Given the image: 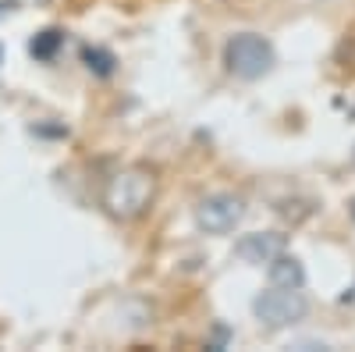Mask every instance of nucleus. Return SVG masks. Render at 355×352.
Here are the masks:
<instances>
[{"label": "nucleus", "mask_w": 355, "mask_h": 352, "mask_svg": "<svg viewBox=\"0 0 355 352\" xmlns=\"http://www.w3.org/2000/svg\"><path fill=\"white\" fill-rule=\"evenodd\" d=\"M224 342H227V328H224V324H217V331H214V342H210V349H224Z\"/></svg>", "instance_id": "nucleus-9"}, {"label": "nucleus", "mask_w": 355, "mask_h": 352, "mask_svg": "<svg viewBox=\"0 0 355 352\" xmlns=\"http://www.w3.org/2000/svg\"><path fill=\"white\" fill-rule=\"evenodd\" d=\"M345 303H355V288H352V292H345Z\"/></svg>", "instance_id": "nucleus-11"}, {"label": "nucleus", "mask_w": 355, "mask_h": 352, "mask_svg": "<svg viewBox=\"0 0 355 352\" xmlns=\"http://www.w3.org/2000/svg\"><path fill=\"white\" fill-rule=\"evenodd\" d=\"M266 271H270V285H284V288H302V285H306L302 260H295V256H288V253L274 256L270 263H266Z\"/></svg>", "instance_id": "nucleus-6"}, {"label": "nucleus", "mask_w": 355, "mask_h": 352, "mask_svg": "<svg viewBox=\"0 0 355 352\" xmlns=\"http://www.w3.org/2000/svg\"><path fill=\"white\" fill-rule=\"evenodd\" d=\"M61 43H64V33H57V28H46V33H40L33 43H28V50H33L36 61H50V57L61 50Z\"/></svg>", "instance_id": "nucleus-7"}, {"label": "nucleus", "mask_w": 355, "mask_h": 352, "mask_svg": "<svg viewBox=\"0 0 355 352\" xmlns=\"http://www.w3.org/2000/svg\"><path fill=\"white\" fill-rule=\"evenodd\" d=\"M234 253H239L245 263H270L274 256L284 253V235L277 231H256V235H242L239 246H234Z\"/></svg>", "instance_id": "nucleus-5"}, {"label": "nucleus", "mask_w": 355, "mask_h": 352, "mask_svg": "<svg viewBox=\"0 0 355 352\" xmlns=\"http://www.w3.org/2000/svg\"><path fill=\"white\" fill-rule=\"evenodd\" d=\"M242 217H245V203L231 192H217L196 203V224L206 235H227L242 224Z\"/></svg>", "instance_id": "nucleus-4"}, {"label": "nucleus", "mask_w": 355, "mask_h": 352, "mask_svg": "<svg viewBox=\"0 0 355 352\" xmlns=\"http://www.w3.org/2000/svg\"><path fill=\"white\" fill-rule=\"evenodd\" d=\"M11 8H15V0H0V18H4Z\"/></svg>", "instance_id": "nucleus-10"}, {"label": "nucleus", "mask_w": 355, "mask_h": 352, "mask_svg": "<svg viewBox=\"0 0 355 352\" xmlns=\"http://www.w3.org/2000/svg\"><path fill=\"white\" fill-rule=\"evenodd\" d=\"M352 221H355V199H352Z\"/></svg>", "instance_id": "nucleus-13"}, {"label": "nucleus", "mask_w": 355, "mask_h": 352, "mask_svg": "<svg viewBox=\"0 0 355 352\" xmlns=\"http://www.w3.org/2000/svg\"><path fill=\"white\" fill-rule=\"evenodd\" d=\"M252 313L263 328L270 331H281V328H291L306 320L309 313V299L302 296V288H284V285H274L270 292H259L252 299Z\"/></svg>", "instance_id": "nucleus-3"}, {"label": "nucleus", "mask_w": 355, "mask_h": 352, "mask_svg": "<svg viewBox=\"0 0 355 352\" xmlns=\"http://www.w3.org/2000/svg\"><path fill=\"white\" fill-rule=\"evenodd\" d=\"M153 196H157V178L150 167H125L117 171L114 178L103 189V207L110 217L117 221H135L146 210L153 207Z\"/></svg>", "instance_id": "nucleus-1"}, {"label": "nucleus", "mask_w": 355, "mask_h": 352, "mask_svg": "<svg viewBox=\"0 0 355 352\" xmlns=\"http://www.w3.org/2000/svg\"><path fill=\"white\" fill-rule=\"evenodd\" d=\"M224 65H227V72L234 78L256 82V78H263L266 72L274 68V47L259 33H239V36H231L227 47H224Z\"/></svg>", "instance_id": "nucleus-2"}, {"label": "nucleus", "mask_w": 355, "mask_h": 352, "mask_svg": "<svg viewBox=\"0 0 355 352\" xmlns=\"http://www.w3.org/2000/svg\"><path fill=\"white\" fill-rule=\"evenodd\" d=\"M82 57H85V65L93 68L96 75H110V72H114V57H110L107 50H93V47H89Z\"/></svg>", "instance_id": "nucleus-8"}, {"label": "nucleus", "mask_w": 355, "mask_h": 352, "mask_svg": "<svg viewBox=\"0 0 355 352\" xmlns=\"http://www.w3.org/2000/svg\"><path fill=\"white\" fill-rule=\"evenodd\" d=\"M0 65H4V47H0Z\"/></svg>", "instance_id": "nucleus-12"}]
</instances>
